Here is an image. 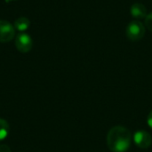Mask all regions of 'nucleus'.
Returning <instances> with one entry per match:
<instances>
[{"mask_svg": "<svg viewBox=\"0 0 152 152\" xmlns=\"http://www.w3.org/2000/svg\"><path fill=\"white\" fill-rule=\"evenodd\" d=\"M130 131L121 126L112 127L107 135V145L112 152H126L131 145Z\"/></svg>", "mask_w": 152, "mask_h": 152, "instance_id": "obj_1", "label": "nucleus"}, {"mask_svg": "<svg viewBox=\"0 0 152 152\" xmlns=\"http://www.w3.org/2000/svg\"><path fill=\"white\" fill-rule=\"evenodd\" d=\"M145 35V27L140 20H132L126 27V37L131 41L141 40Z\"/></svg>", "mask_w": 152, "mask_h": 152, "instance_id": "obj_2", "label": "nucleus"}, {"mask_svg": "<svg viewBox=\"0 0 152 152\" xmlns=\"http://www.w3.org/2000/svg\"><path fill=\"white\" fill-rule=\"evenodd\" d=\"M15 36L14 26H12L9 21L4 20H0V42L7 43L13 39Z\"/></svg>", "mask_w": 152, "mask_h": 152, "instance_id": "obj_3", "label": "nucleus"}, {"mask_svg": "<svg viewBox=\"0 0 152 152\" xmlns=\"http://www.w3.org/2000/svg\"><path fill=\"white\" fill-rule=\"evenodd\" d=\"M33 42L29 35L26 33H20L15 38V46L20 53H26L32 49Z\"/></svg>", "mask_w": 152, "mask_h": 152, "instance_id": "obj_4", "label": "nucleus"}, {"mask_svg": "<svg viewBox=\"0 0 152 152\" xmlns=\"http://www.w3.org/2000/svg\"><path fill=\"white\" fill-rule=\"evenodd\" d=\"M135 144L141 149H147L152 143V138L151 134L143 130H139L134 134V137Z\"/></svg>", "mask_w": 152, "mask_h": 152, "instance_id": "obj_5", "label": "nucleus"}, {"mask_svg": "<svg viewBox=\"0 0 152 152\" xmlns=\"http://www.w3.org/2000/svg\"><path fill=\"white\" fill-rule=\"evenodd\" d=\"M131 15L136 19H142L147 16V10L144 4L136 3L134 4L130 8Z\"/></svg>", "mask_w": 152, "mask_h": 152, "instance_id": "obj_6", "label": "nucleus"}, {"mask_svg": "<svg viewBox=\"0 0 152 152\" xmlns=\"http://www.w3.org/2000/svg\"><path fill=\"white\" fill-rule=\"evenodd\" d=\"M30 25L29 20L25 17H20L14 21V28L19 31H25L28 28Z\"/></svg>", "mask_w": 152, "mask_h": 152, "instance_id": "obj_7", "label": "nucleus"}, {"mask_svg": "<svg viewBox=\"0 0 152 152\" xmlns=\"http://www.w3.org/2000/svg\"><path fill=\"white\" fill-rule=\"evenodd\" d=\"M10 126L6 120L0 118V142L4 141L9 134Z\"/></svg>", "mask_w": 152, "mask_h": 152, "instance_id": "obj_8", "label": "nucleus"}, {"mask_svg": "<svg viewBox=\"0 0 152 152\" xmlns=\"http://www.w3.org/2000/svg\"><path fill=\"white\" fill-rule=\"evenodd\" d=\"M145 26L149 30L152 31V12L145 17Z\"/></svg>", "mask_w": 152, "mask_h": 152, "instance_id": "obj_9", "label": "nucleus"}, {"mask_svg": "<svg viewBox=\"0 0 152 152\" xmlns=\"http://www.w3.org/2000/svg\"><path fill=\"white\" fill-rule=\"evenodd\" d=\"M0 152H12V151H11L10 148H9L7 145H5V144H2V145H0Z\"/></svg>", "mask_w": 152, "mask_h": 152, "instance_id": "obj_10", "label": "nucleus"}, {"mask_svg": "<svg viewBox=\"0 0 152 152\" xmlns=\"http://www.w3.org/2000/svg\"><path fill=\"white\" fill-rule=\"evenodd\" d=\"M147 122H148L149 126H150L151 128H152V110L150 112V114H149V116H148Z\"/></svg>", "mask_w": 152, "mask_h": 152, "instance_id": "obj_11", "label": "nucleus"}]
</instances>
